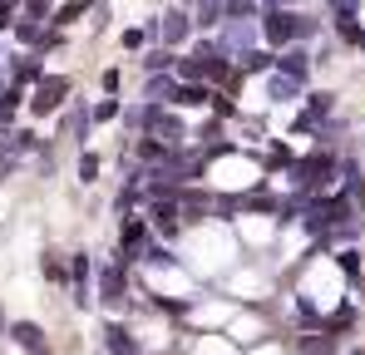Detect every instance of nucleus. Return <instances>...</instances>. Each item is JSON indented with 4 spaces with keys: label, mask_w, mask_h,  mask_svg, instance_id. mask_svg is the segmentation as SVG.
Returning a JSON list of instances; mask_svg holds the SVG:
<instances>
[{
    "label": "nucleus",
    "mask_w": 365,
    "mask_h": 355,
    "mask_svg": "<svg viewBox=\"0 0 365 355\" xmlns=\"http://www.w3.org/2000/svg\"><path fill=\"white\" fill-rule=\"evenodd\" d=\"M262 35L272 40V45H292V40H311L316 35V20H306L297 10H267V20H262Z\"/></svg>",
    "instance_id": "1"
},
{
    "label": "nucleus",
    "mask_w": 365,
    "mask_h": 355,
    "mask_svg": "<svg viewBox=\"0 0 365 355\" xmlns=\"http://www.w3.org/2000/svg\"><path fill=\"white\" fill-rule=\"evenodd\" d=\"M252 40H257V20L252 15L247 20H222V35H217L222 55H242V50H252Z\"/></svg>",
    "instance_id": "2"
},
{
    "label": "nucleus",
    "mask_w": 365,
    "mask_h": 355,
    "mask_svg": "<svg viewBox=\"0 0 365 355\" xmlns=\"http://www.w3.org/2000/svg\"><path fill=\"white\" fill-rule=\"evenodd\" d=\"M192 15H187V5H173L168 15H163V25H158V35H163V45H182V40H192Z\"/></svg>",
    "instance_id": "3"
},
{
    "label": "nucleus",
    "mask_w": 365,
    "mask_h": 355,
    "mask_svg": "<svg viewBox=\"0 0 365 355\" xmlns=\"http://www.w3.org/2000/svg\"><path fill=\"white\" fill-rule=\"evenodd\" d=\"M277 69H282V74H292V79H311V55H306V50H297V45H287V50H282V55H277Z\"/></svg>",
    "instance_id": "4"
},
{
    "label": "nucleus",
    "mask_w": 365,
    "mask_h": 355,
    "mask_svg": "<svg viewBox=\"0 0 365 355\" xmlns=\"http://www.w3.org/2000/svg\"><path fill=\"white\" fill-rule=\"evenodd\" d=\"M64 94H69V84H64V79H45V84H40V94H35V114H55Z\"/></svg>",
    "instance_id": "5"
},
{
    "label": "nucleus",
    "mask_w": 365,
    "mask_h": 355,
    "mask_svg": "<svg viewBox=\"0 0 365 355\" xmlns=\"http://www.w3.org/2000/svg\"><path fill=\"white\" fill-rule=\"evenodd\" d=\"M99 296H104L109 306H119V301H123V272H119V267H104V272H99Z\"/></svg>",
    "instance_id": "6"
},
{
    "label": "nucleus",
    "mask_w": 365,
    "mask_h": 355,
    "mask_svg": "<svg viewBox=\"0 0 365 355\" xmlns=\"http://www.w3.org/2000/svg\"><path fill=\"white\" fill-rule=\"evenodd\" d=\"M123 252H128L133 262L148 257V227H143V222H128V227H123Z\"/></svg>",
    "instance_id": "7"
},
{
    "label": "nucleus",
    "mask_w": 365,
    "mask_h": 355,
    "mask_svg": "<svg viewBox=\"0 0 365 355\" xmlns=\"http://www.w3.org/2000/svg\"><path fill=\"white\" fill-rule=\"evenodd\" d=\"M202 30H212V25H222L227 20V10H222V0H197V15H192Z\"/></svg>",
    "instance_id": "8"
},
{
    "label": "nucleus",
    "mask_w": 365,
    "mask_h": 355,
    "mask_svg": "<svg viewBox=\"0 0 365 355\" xmlns=\"http://www.w3.org/2000/svg\"><path fill=\"white\" fill-rule=\"evenodd\" d=\"M297 94H302V79H292V74H282V69H277V74H272V99H282V104H287V99H297Z\"/></svg>",
    "instance_id": "9"
},
{
    "label": "nucleus",
    "mask_w": 365,
    "mask_h": 355,
    "mask_svg": "<svg viewBox=\"0 0 365 355\" xmlns=\"http://www.w3.org/2000/svg\"><path fill=\"white\" fill-rule=\"evenodd\" d=\"M10 336L25 346L30 355H45V341H40V326H10Z\"/></svg>",
    "instance_id": "10"
},
{
    "label": "nucleus",
    "mask_w": 365,
    "mask_h": 355,
    "mask_svg": "<svg viewBox=\"0 0 365 355\" xmlns=\"http://www.w3.org/2000/svg\"><path fill=\"white\" fill-rule=\"evenodd\" d=\"M104 346H109L114 355H133V341H128L123 326H104Z\"/></svg>",
    "instance_id": "11"
},
{
    "label": "nucleus",
    "mask_w": 365,
    "mask_h": 355,
    "mask_svg": "<svg viewBox=\"0 0 365 355\" xmlns=\"http://www.w3.org/2000/svg\"><path fill=\"white\" fill-rule=\"evenodd\" d=\"M202 99H207L202 84H182V89H173V104H202Z\"/></svg>",
    "instance_id": "12"
},
{
    "label": "nucleus",
    "mask_w": 365,
    "mask_h": 355,
    "mask_svg": "<svg viewBox=\"0 0 365 355\" xmlns=\"http://www.w3.org/2000/svg\"><path fill=\"white\" fill-rule=\"evenodd\" d=\"M158 232H163V237H173V232H178V207H168V202L158 207Z\"/></svg>",
    "instance_id": "13"
},
{
    "label": "nucleus",
    "mask_w": 365,
    "mask_h": 355,
    "mask_svg": "<svg viewBox=\"0 0 365 355\" xmlns=\"http://www.w3.org/2000/svg\"><path fill=\"white\" fill-rule=\"evenodd\" d=\"M222 10H227V20H247L257 10V0H222Z\"/></svg>",
    "instance_id": "14"
},
{
    "label": "nucleus",
    "mask_w": 365,
    "mask_h": 355,
    "mask_svg": "<svg viewBox=\"0 0 365 355\" xmlns=\"http://www.w3.org/2000/svg\"><path fill=\"white\" fill-rule=\"evenodd\" d=\"M302 351H306V355H331V341H326V336H306Z\"/></svg>",
    "instance_id": "15"
},
{
    "label": "nucleus",
    "mask_w": 365,
    "mask_h": 355,
    "mask_svg": "<svg viewBox=\"0 0 365 355\" xmlns=\"http://www.w3.org/2000/svg\"><path fill=\"white\" fill-rule=\"evenodd\" d=\"M143 64H148V69H168V64H173V55H168V50H153Z\"/></svg>",
    "instance_id": "16"
},
{
    "label": "nucleus",
    "mask_w": 365,
    "mask_h": 355,
    "mask_svg": "<svg viewBox=\"0 0 365 355\" xmlns=\"http://www.w3.org/2000/svg\"><path fill=\"white\" fill-rule=\"evenodd\" d=\"M94 173H99V158H94V153H84V182H94Z\"/></svg>",
    "instance_id": "17"
},
{
    "label": "nucleus",
    "mask_w": 365,
    "mask_h": 355,
    "mask_svg": "<svg viewBox=\"0 0 365 355\" xmlns=\"http://www.w3.org/2000/svg\"><path fill=\"white\" fill-rule=\"evenodd\" d=\"M114 114H119V104H114V99H104V104L94 109V118H114Z\"/></svg>",
    "instance_id": "18"
},
{
    "label": "nucleus",
    "mask_w": 365,
    "mask_h": 355,
    "mask_svg": "<svg viewBox=\"0 0 365 355\" xmlns=\"http://www.w3.org/2000/svg\"><path fill=\"white\" fill-rule=\"evenodd\" d=\"M0 326H5V316H0Z\"/></svg>",
    "instance_id": "19"
},
{
    "label": "nucleus",
    "mask_w": 365,
    "mask_h": 355,
    "mask_svg": "<svg viewBox=\"0 0 365 355\" xmlns=\"http://www.w3.org/2000/svg\"><path fill=\"white\" fill-rule=\"evenodd\" d=\"M356 355H361V351H356Z\"/></svg>",
    "instance_id": "20"
}]
</instances>
